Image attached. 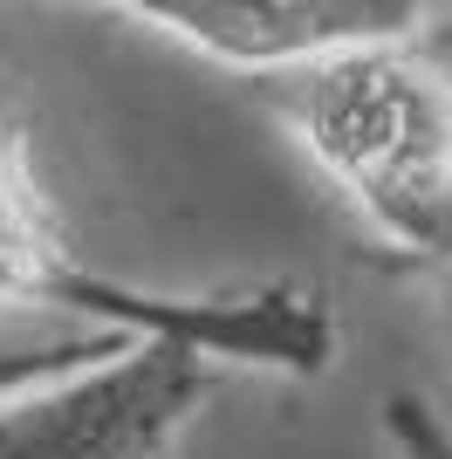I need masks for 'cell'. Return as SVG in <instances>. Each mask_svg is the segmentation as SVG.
Listing matches in <instances>:
<instances>
[{
  "label": "cell",
  "instance_id": "obj_7",
  "mask_svg": "<svg viewBox=\"0 0 452 459\" xmlns=\"http://www.w3.org/2000/svg\"><path fill=\"white\" fill-rule=\"evenodd\" d=\"M446 288H452V274H446Z\"/></svg>",
  "mask_w": 452,
  "mask_h": 459
},
{
  "label": "cell",
  "instance_id": "obj_1",
  "mask_svg": "<svg viewBox=\"0 0 452 459\" xmlns=\"http://www.w3.org/2000/svg\"><path fill=\"white\" fill-rule=\"evenodd\" d=\"M274 110L397 261L452 274V14L274 76Z\"/></svg>",
  "mask_w": 452,
  "mask_h": 459
},
{
  "label": "cell",
  "instance_id": "obj_5",
  "mask_svg": "<svg viewBox=\"0 0 452 459\" xmlns=\"http://www.w3.org/2000/svg\"><path fill=\"white\" fill-rule=\"evenodd\" d=\"M117 336H124V329L90 323V329H75V336H56V343L0 350V391H21V384H41V377H56V370H69V364H90V357H103Z\"/></svg>",
  "mask_w": 452,
  "mask_h": 459
},
{
  "label": "cell",
  "instance_id": "obj_3",
  "mask_svg": "<svg viewBox=\"0 0 452 459\" xmlns=\"http://www.w3.org/2000/svg\"><path fill=\"white\" fill-rule=\"evenodd\" d=\"M226 370L192 336L124 329L90 364L0 391V459H171Z\"/></svg>",
  "mask_w": 452,
  "mask_h": 459
},
{
  "label": "cell",
  "instance_id": "obj_6",
  "mask_svg": "<svg viewBox=\"0 0 452 459\" xmlns=\"http://www.w3.org/2000/svg\"><path fill=\"white\" fill-rule=\"evenodd\" d=\"M384 439H391V459H452V411H439L418 391H391L384 398Z\"/></svg>",
  "mask_w": 452,
  "mask_h": 459
},
{
  "label": "cell",
  "instance_id": "obj_4",
  "mask_svg": "<svg viewBox=\"0 0 452 459\" xmlns=\"http://www.w3.org/2000/svg\"><path fill=\"white\" fill-rule=\"evenodd\" d=\"M83 7L124 14L254 82H274L350 41L404 35L425 14H439L432 0H83Z\"/></svg>",
  "mask_w": 452,
  "mask_h": 459
},
{
  "label": "cell",
  "instance_id": "obj_2",
  "mask_svg": "<svg viewBox=\"0 0 452 459\" xmlns=\"http://www.w3.org/2000/svg\"><path fill=\"white\" fill-rule=\"evenodd\" d=\"M0 302L75 308L90 323L144 336H192L233 370H282V377H322L343 343L329 302L301 281H261L240 295H151L83 268L28 172L14 124H0Z\"/></svg>",
  "mask_w": 452,
  "mask_h": 459
}]
</instances>
